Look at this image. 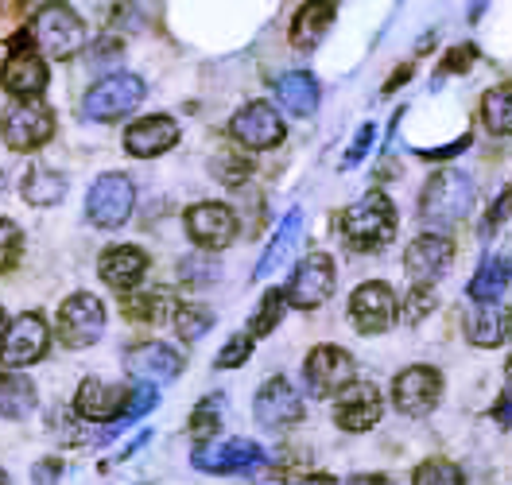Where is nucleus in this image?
I'll use <instances>...</instances> for the list:
<instances>
[{
	"mask_svg": "<svg viewBox=\"0 0 512 485\" xmlns=\"http://www.w3.org/2000/svg\"><path fill=\"white\" fill-rule=\"evenodd\" d=\"M342 237L353 253H377L396 237V206L381 191H369L342 214Z\"/></svg>",
	"mask_w": 512,
	"mask_h": 485,
	"instance_id": "1",
	"label": "nucleus"
},
{
	"mask_svg": "<svg viewBox=\"0 0 512 485\" xmlns=\"http://www.w3.org/2000/svg\"><path fill=\"white\" fill-rule=\"evenodd\" d=\"M474 206V179L466 171H439L431 175V183L423 187L419 198V214L431 226H454L470 214Z\"/></svg>",
	"mask_w": 512,
	"mask_h": 485,
	"instance_id": "2",
	"label": "nucleus"
},
{
	"mask_svg": "<svg viewBox=\"0 0 512 485\" xmlns=\"http://www.w3.org/2000/svg\"><path fill=\"white\" fill-rule=\"evenodd\" d=\"M32 43L51 59H74L86 43V24L70 4H43L32 20Z\"/></svg>",
	"mask_w": 512,
	"mask_h": 485,
	"instance_id": "3",
	"label": "nucleus"
},
{
	"mask_svg": "<svg viewBox=\"0 0 512 485\" xmlns=\"http://www.w3.org/2000/svg\"><path fill=\"white\" fill-rule=\"evenodd\" d=\"M0 136H4V144L12 152H35L55 136V113L35 97H20V101H12L4 109Z\"/></svg>",
	"mask_w": 512,
	"mask_h": 485,
	"instance_id": "4",
	"label": "nucleus"
},
{
	"mask_svg": "<svg viewBox=\"0 0 512 485\" xmlns=\"http://www.w3.org/2000/svg\"><path fill=\"white\" fill-rule=\"evenodd\" d=\"M144 101V82L136 74H109L101 78L94 90L82 101V113L90 121H121Z\"/></svg>",
	"mask_w": 512,
	"mask_h": 485,
	"instance_id": "5",
	"label": "nucleus"
},
{
	"mask_svg": "<svg viewBox=\"0 0 512 485\" xmlns=\"http://www.w3.org/2000/svg\"><path fill=\"white\" fill-rule=\"evenodd\" d=\"M132 206H136V187H132L128 175H117V171L113 175H101L94 187H90V194H86V214L101 229L125 226Z\"/></svg>",
	"mask_w": 512,
	"mask_h": 485,
	"instance_id": "6",
	"label": "nucleus"
},
{
	"mask_svg": "<svg viewBox=\"0 0 512 485\" xmlns=\"http://www.w3.org/2000/svg\"><path fill=\"white\" fill-rule=\"evenodd\" d=\"M0 82L12 97H39L47 90V63L39 59L32 43V32H20L12 43V55L4 59Z\"/></svg>",
	"mask_w": 512,
	"mask_h": 485,
	"instance_id": "7",
	"label": "nucleus"
},
{
	"mask_svg": "<svg viewBox=\"0 0 512 485\" xmlns=\"http://www.w3.org/2000/svg\"><path fill=\"white\" fill-rule=\"evenodd\" d=\"M105 334V307L101 299H94L90 291H78L70 295L59 311V338L70 350H86L94 346L97 338Z\"/></svg>",
	"mask_w": 512,
	"mask_h": 485,
	"instance_id": "8",
	"label": "nucleus"
},
{
	"mask_svg": "<svg viewBox=\"0 0 512 485\" xmlns=\"http://www.w3.org/2000/svg\"><path fill=\"white\" fill-rule=\"evenodd\" d=\"M47 346H51L47 323H43L39 315H20L16 323L4 326V334H0V361H4L8 369H24V365L43 361Z\"/></svg>",
	"mask_w": 512,
	"mask_h": 485,
	"instance_id": "9",
	"label": "nucleus"
},
{
	"mask_svg": "<svg viewBox=\"0 0 512 485\" xmlns=\"http://www.w3.org/2000/svg\"><path fill=\"white\" fill-rule=\"evenodd\" d=\"M229 132L237 144L253 148V152H268L284 140V121L280 113L268 105V101H249L233 121H229Z\"/></svg>",
	"mask_w": 512,
	"mask_h": 485,
	"instance_id": "10",
	"label": "nucleus"
},
{
	"mask_svg": "<svg viewBox=\"0 0 512 485\" xmlns=\"http://www.w3.org/2000/svg\"><path fill=\"white\" fill-rule=\"evenodd\" d=\"M334 280H338V272H334V260L326 257V253H315V257H307L299 268H295V276H291L288 284V303L291 307H303V311H311V307H319L330 299V291H334Z\"/></svg>",
	"mask_w": 512,
	"mask_h": 485,
	"instance_id": "11",
	"label": "nucleus"
},
{
	"mask_svg": "<svg viewBox=\"0 0 512 485\" xmlns=\"http://www.w3.org/2000/svg\"><path fill=\"white\" fill-rule=\"evenodd\" d=\"M443 392V377L431 365H412L392 381V400L404 416H427L439 404Z\"/></svg>",
	"mask_w": 512,
	"mask_h": 485,
	"instance_id": "12",
	"label": "nucleus"
},
{
	"mask_svg": "<svg viewBox=\"0 0 512 485\" xmlns=\"http://www.w3.org/2000/svg\"><path fill=\"white\" fill-rule=\"evenodd\" d=\"M353 377H357V365H353V357L342 346H319L307 357V385L319 400L350 388Z\"/></svg>",
	"mask_w": 512,
	"mask_h": 485,
	"instance_id": "13",
	"label": "nucleus"
},
{
	"mask_svg": "<svg viewBox=\"0 0 512 485\" xmlns=\"http://www.w3.org/2000/svg\"><path fill=\"white\" fill-rule=\"evenodd\" d=\"M194 466L206 474H241L264 466V447H256L253 439H222V443H206L194 451Z\"/></svg>",
	"mask_w": 512,
	"mask_h": 485,
	"instance_id": "14",
	"label": "nucleus"
},
{
	"mask_svg": "<svg viewBox=\"0 0 512 485\" xmlns=\"http://www.w3.org/2000/svg\"><path fill=\"white\" fill-rule=\"evenodd\" d=\"M350 315L361 334H384L396 319V295L381 280H369V284H361L353 291Z\"/></svg>",
	"mask_w": 512,
	"mask_h": 485,
	"instance_id": "15",
	"label": "nucleus"
},
{
	"mask_svg": "<svg viewBox=\"0 0 512 485\" xmlns=\"http://www.w3.org/2000/svg\"><path fill=\"white\" fill-rule=\"evenodd\" d=\"M187 233L198 249H225L237 237V218L222 202H198L187 210Z\"/></svg>",
	"mask_w": 512,
	"mask_h": 485,
	"instance_id": "16",
	"label": "nucleus"
},
{
	"mask_svg": "<svg viewBox=\"0 0 512 485\" xmlns=\"http://www.w3.org/2000/svg\"><path fill=\"white\" fill-rule=\"evenodd\" d=\"M450 260H454V245L443 233H423L408 245L404 253V268L412 276V284H435L439 276H447Z\"/></svg>",
	"mask_w": 512,
	"mask_h": 485,
	"instance_id": "17",
	"label": "nucleus"
},
{
	"mask_svg": "<svg viewBox=\"0 0 512 485\" xmlns=\"http://www.w3.org/2000/svg\"><path fill=\"white\" fill-rule=\"evenodd\" d=\"M256 423L260 427H268V431H280V427H291V423H299L303 416V400H299V392L291 381L284 377H272L268 385L256 392Z\"/></svg>",
	"mask_w": 512,
	"mask_h": 485,
	"instance_id": "18",
	"label": "nucleus"
},
{
	"mask_svg": "<svg viewBox=\"0 0 512 485\" xmlns=\"http://www.w3.org/2000/svg\"><path fill=\"white\" fill-rule=\"evenodd\" d=\"M384 400L373 385H350L342 388V400L334 404V420L342 431H369L373 423L381 420Z\"/></svg>",
	"mask_w": 512,
	"mask_h": 485,
	"instance_id": "19",
	"label": "nucleus"
},
{
	"mask_svg": "<svg viewBox=\"0 0 512 485\" xmlns=\"http://www.w3.org/2000/svg\"><path fill=\"white\" fill-rule=\"evenodd\" d=\"M128 373L144 385H163V381H175L183 373V357L163 342H144L128 354Z\"/></svg>",
	"mask_w": 512,
	"mask_h": 485,
	"instance_id": "20",
	"label": "nucleus"
},
{
	"mask_svg": "<svg viewBox=\"0 0 512 485\" xmlns=\"http://www.w3.org/2000/svg\"><path fill=\"white\" fill-rule=\"evenodd\" d=\"M179 144V125L171 121V117H144V121H136L132 129L125 132V148L128 156H136V160H152V156H163L167 148H175Z\"/></svg>",
	"mask_w": 512,
	"mask_h": 485,
	"instance_id": "21",
	"label": "nucleus"
},
{
	"mask_svg": "<svg viewBox=\"0 0 512 485\" xmlns=\"http://www.w3.org/2000/svg\"><path fill=\"white\" fill-rule=\"evenodd\" d=\"M97 268H101V280L113 291H132L148 272V253L136 245H113L109 253H101Z\"/></svg>",
	"mask_w": 512,
	"mask_h": 485,
	"instance_id": "22",
	"label": "nucleus"
},
{
	"mask_svg": "<svg viewBox=\"0 0 512 485\" xmlns=\"http://www.w3.org/2000/svg\"><path fill=\"white\" fill-rule=\"evenodd\" d=\"M125 400H128L125 388L105 385V381H97V377H86L82 388H78L74 408H78V416L101 423V420H117V416L125 412Z\"/></svg>",
	"mask_w": 512,
	"mask_h": 485,
	"instance_id": "23",
	"label": "nucleus"
},
{
	"mask_svg": "<svg viewBox=\"0 0 512 485\" xmlns=\"http://www.w3.org/2000/svg\"><path fill=\"white\" fill-rule=\"evenodd\" d=\"M509 334H512V311L501 307V303H478V307L466 315V338H470L474 346L493 350V346H501Z\"/></svg>",
	"mask_w": 512,
	"mask_h": 485,
	"instance_id": "24",
	"label": "nucleus"
},
{
	"mask_svg": "<svg viewBox=\"0 0 512 485\" xmlns=\"http://www.w3.org/2000/svg\"><path fill=\"white\" fill-rule=\"evenodd\" d=\"M299 237H303V210H291L288 218L276 226L272 241H268V249L260 253V264H256L253 280H260V276H272L280 264H288L291 253H295V245H299Z\"/></svg>",
	"mask_w": 512,
	"mask_h": 485,
	"instance_id": "25",
	"label": "nucleus"
},
{
	"mask_svg": "<svg viewBox=\"0 0 512 485\" xmlns=\"http://www.w3.org/2000/svg\"><path fill=\"white\" fill-rule=\"evenodd\" d=\"M330 24H334V4L330 0H307L291 20V43L299 51H311L322 43V35L330 32Z\"/></svg>",
	"mask_w": 512,
	"mask_h": 485,
	"instance_id": "26",
	"label": "nucleus"
},
{
	"mask_svg": "<svg viewBox=\"0 0 512 485\" xmlns=\"http://www.w3.org/2000/svg\"><path fill=\"white\" fill-rule=\"evenodd\" d=\"M276 97H280V105L295 113V117H311L315 109H319V82H315V74H307V70H291L284 74L280 82H276Z\"/></svg>",
	"mask_w": 512,
	"mask_h": 485,
	"instance_id": "27",
	"label": "nucleus"
},
{
	"mask_svg": "<svg viewBox=\"0 0 512 485\" xmlns=\"http://www.w3.org/2000/svg\"><path fill=\"white\" fill-rule=\"evenodd\" d=\"M35 408V385L28 377H20V373H4L0 377V416L4 420H24V416H32Z\"/></svg>",
	"mask_w": 512,
	"mask_h": 485,
	"instance_id": "28",
	"label": "nucleus"
},
{
	"mask_svg": "<svg viewBox=\"0 0 512 485\" xmlns=\"http://www.w3.org/2000/svg\"><path fill=\"white\" fill-rule=\"evenodd\" d=\"M24 202H32V206H59L66 194V179L63 175H55V171H47V167H32L28 175H24Z\"/></svg>",
	"mask_w": 512,
	"mask_h": 485,
	"instance_id": "29",
	"label": "nucleus"
},
{
	"mask_svg": "<svg viewBox=\"0 0 512 485\" xmlns=\"http://www.w3.org/2000/svg\"><path fill=\"white\" fill-rule=\"evenodd\" d=\"M509 288V264L497 257H489L478 268V276L470 280V299L474 303H497Z\"/></svg>",
	"mask_w": 512,
	"mask_h": 485,
	"instance_id": "30",
	"label": "nucleus"
},
{
	"mask_svg": "<svg viewBox=\"0 0 512 485\" xmlns=\"http://www.w3.org/2000/svg\"><path fill=\"white\" fill-rule=\"evenodd\" d=\"M481 121H485V129L497 132V136H512V82L485 94V101H481Z\"/></svg>",
	"mask_w": 512,
	"mask_h": 485,
	"instance_id": "31",
	"label": "nucleus"
},
{
	"mask_svg": "<svg viewBox=\"0 0 512 485\" xmlns=\"http://www.w3.org/2000/svg\"><path fill=\"white\" fill-rule=\"evenodd\" d=\"M167 311H171V299L163 291H144V295L125 299V319L132 323H160Z\"/></svg>",
	"mask_w": 512,
	"mask_h": 485,
	"instance_id": "32",
	"label": "nucleus"
},
{
	"mask_svg": "<svg viewBox=\"0 0 512 485\" xmlns=\"http://www.w3.org/2000/svg\"><path fill=\"white\" fill-rule=\"evenodd\" d=\"M284 311H288V295H284V291H268V295L260 299V307H256L253 323H249V338L272 334V326L284 319Z\"/></svg>",
	"mask_w": 512,
	"mask_h": 485,
	"instance_id": "33",
	"label": "nucleus"
},
{
	"mask_svg": "<svg viewBox=\"0 0 512 485\" xmlns=\"http://www.w3.org/2000/svg\"><path fill=\"white\" fill-rule=\"evenodd\" d=\"M222 408H225V396L222 392H214V396H206L198 408H194L191 416V435L198 443H206L214 431H218V423H222Z\"/></svg>",
	"mask_w": 512,
	"mask_h": 485,
	"instance_id": "34",
	"label": "nucleus"
},
{
	"mask_svg": "<svg viewBox=\"0 0 512 485\" xmlns=\"http://www.w3.org/2000/svg\"><path fill=\"white\" fill-rule=\"evenodd\" d=\"M210 326H214V311H210V307H198V303L175 307V330H179L187 342H198Z\"/></svg>",
	"mask_w": 512,
	"mask_h": 485,
	"instance_id": "35",
	"label": "nucleus"
},
{
	"mask_svg": "<svg viewBox=\"0 0 512 485\" xmlns=\"http://www.w3.org/2000/svg\"><path fill=\"white\" fill-rule=\"evenodd\" d=\"M412 485H462V474H458V466L447 462V458H427L416 470Z\"/></svg>",
	"mask_w": 512,
	"mask_h": 485,
	"instance_id": "36",
	"label": "nucleus"
},
{
	"mask_svg": "<svg viewBox=\"0 0 512 485\" xmlns=\"http://www.w3.org/2000/svg\"><path fill=\"white\" fill-rule=\"evenodd\" d=\"M210 171H214V179H218V183H229V187H237V183H245V179L253 175L249 160H241V156H229V152L214 156Z\"/></svg>",
	"mask_w": 512,
	"mask_h": 485,
	"instance_id": "37",
	"label": "nucleus"
},
{
	"mask_svg": "<svg viewBox=\"0 0 512 485\" xmlns=\"http://www.w3.org/2000/svg\"><path fill=\"white\" fill-rule=\"evenodd\" d=\"M431 311H435V291H431V284H412L408 303H404V323L408 326L423 323Z\"/></svg>",
	"mask_w": 512,
	"mask_h": 485,
	"instance_id": "38",
	"label": "nucleus"
},
{
	"mask_svg": "<svg viewBox=\"0 0 512 485\" xmlns=\"http://www.w3.org/2000/svg\"><path fill=\"white\" fill-rule=\"evenodd\" d=\"M20 249H24L20 229L12 226L8 218H0V272H8V268L20 260Z\"/></svg>",
	"mask_w": 512,
	"mask_h": 485,
	"instance_id": "39",
	"label": "nucleus"
},
{
	"mask_svg": "<svg viewBox=\"0 0 512 485\" xmlns=\"http://www.w3.org/2000/svg\"><path fill=\"white\" fill-rule=\"evenodd\" d=\"M253 354V338L249 334H237L233 342H225V350L218 354V369H237V365H245Z\"/></svg>",
	"mask_w": 512,
	"mask_h": 485,
	"instance_id": "40",
	"label": "nucleus"
},
{
	"mask_svg": "<svg viewBox=\"0 0 512 485\" xmlns=\"http://www.w3.org/2000/svg\"><path fill=\"white\" fill-rule=\"evenodd\" d=\"M373 125H361V132H357V140L350 144V152L342 156V167H353V163L365 160V152H369V144H373Z\"/></svg>",
	"mask_w": 512,
	"mask_h": 485,
	"instance_id": "41",
	"label": "nucleus"
},
{
	"mask_svg": "<svg viewBox=\"0 0 512 485\" xmlns=\"http://www.w3.org/2000/svg\"><path fill=\"white\" fill-rule=\"evenodd\" d=\"M183 276L187 280H198V284H206V280H218V264L214 260H183Z\"/></svg>",
	"mask_w": 512,
	"mask_h": 485,
	"instance_id": "42",
	"label": "nucleus"
},
{
	"mask_svg": "<svg viewBox=\"0 0 512 485\" xmlns=\"http://www.w3.org/2000/svg\"><path fill=\"white\" fill-rule=\"evenodd\" d=\"M121 59V43L117 39H101L94 47V55H90V63L101 66V63H117Z\"/></svg>",
	"mask_w": 512,
	"mask_h": 485,
	"instance_id": "43",
	"label": "nucleus"
},
{
	"mask_svg": "<svg viewBox=\"0 0 512 485\" xmlns=\"http://www.w3.org/2000/svg\"><path fill=\"white\" fill-rule=\"evenodd\" d=\"M470 63H474V47H458L454 55L443 59V74H462Z\"/></svg>",
	"mask_w": 512,
	"mask_h": 485,
	"instance_id": "44",
	"label": "nucleus"
},
{
	"mask_svg": "<svg viewBox=\"0 0 512 485\" xmlns=\"http://www.w3.org/2000/svg\"><path fill=\"white\" fill-rule=\"evenodd\" d=\"M509 214H512V191H505V194H501V198H497V206H493V214L485 218V233H489V229H497V226H501V222H505Z\"/></svg>",
	"mask_w": 512,
	"mask_h": 485,
	"instance_id": "45",
	"label": "nucleus"
},
{
	"mask_svg": "<svg viewBox=\"0 0 512 485\" xmlns=\"http://www.w3.org/2000/svg\"><path fill=\"white\" fill-rule=\"evenodd\" d=\"M59 474H63L59 458H51V462H39V466H35V482H39V485H51Z\"/></svg>",
	"mask_w": 512,
	"mask_h": 485,
	"instance_id": "46",
	"label": "nucleus"
},
{
	"mask_svg": "<svg viewBox=\"0 0 512 485\" xmlns=\"http://www.w3.org/2000/svg\"><path fill=\"white\" fill-rule=\"evenodd\" d=\"M493 420L501 423V427H512V388L493 404Z\"/></svg>",
	"mask_w": 512,
	"mask_h": 485,
	"instance_id": "47",
	"label": "nucleus"
},
{
	"mask_svg": "<svg viewBox=\"0 0 512 485\" xmlns=\"http://www.w3.org/2000/svg\"><path fill=\"white\" fill-rule=\"evenodd\" d=\"M466 144H470V136H462V140L450 144V148H431V152H423V160H447V156H458V152H466Z\"/></svg>",
	"mask_w": 512,
	"mask_h": 485,
	"instance_id": "48",
	"label": "nucleus"
},
{
	"mask_svg": "<svg viewBox=\"0 0 512 485\" xmlns=\"http://www.w3.org/2000/svg\"><path fill=\"white\" fill-rule=\"evenodd\" d=\"M24 12V0H0V20H12Z\"/></svg>",
	"mask_w": 512,
	"mask_h": 485,
	"instance_id": "49",
	"label": "nucleus"
},
{
	"mask_svg": "<svg viewBox=\"0 0 512 485\" xmlns=\"http://www.w3.org/2000/svg\"><path fill=\"white\" fill-rule=\"evenodd\" d=\"M350 485H392V482H388L384 474H357Z\"/></svg>",
	"mask_w": 512,
	"mask_h": 485,
	"instance_id": "50",
	"label": "nucleus"
},
{
	"mask_svg": "<svg viewBox=\"0 0 512 485\" xmlns=\"http://www.w3.org/2000/svg\"><path fill=\"white\" fill-rule=\"evenodd\" d=\"M303 485H338V482H334V478H326V474H322V478H307V482H303Z\"/></svg>",
	"mask_w": 512,
	"mask_h": 485,
	"instance_id": "51",
	"label": "nucleus"
},
{
	"mask_svg": "<svg viewBox=\"0 0 512 485\" xmlns=\"http://www.w3.org/2000/svg\"><path fill=\"white\" fill-rule=\"evenodd\" d=\"M0 485H8V474H4V470H0Z\"/></svg>",
	"mask_w": 512,
	"mask_h": 485,
	"instance_id": "52",
	"label": "nucleus"
},
{
	"mask_svg": "<svg viewBox=\"0 0 512 485\" xmlns=\"http://www.w3.org/2000/svg\"><path fill=\"white\" fill-rule=\"evenodd\" d=\"M0 334H4V311H0Z\"/></svg>",
	"mask_w": 512,
	"mask_h": 485,
	"instance_id": "53",
	"label": "nucleus"
},
{
	"mask_svg": "<svg viewBox=\"0 0 512 485\" xmlns=\"http://www.w3.org/2000/svg\"><path fill=\"white\" fill-rule=\"evenodd\" d=\"M509 381H512V357H509Z\"/></svg>",
	"mask_w": 512,
	"mask_h": 485,
	"instance_id": "54",
	"label": "nucleus"
},
{
	"mask_svg": "<svg viewBox=\"0 0 512 485\" xmlns=\"http://www.w3.org/2000/svg\"><path fill=\"white\" fill-rule=\"evenodd\" d=\"M509 272H512V257H509Z\"/></svg>",
	"mask_w": 512,
	"mask_h": 485,
	"instance_id": "55",
	"label": "nucleus"
}]
</instances>
